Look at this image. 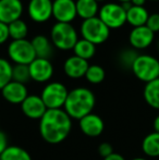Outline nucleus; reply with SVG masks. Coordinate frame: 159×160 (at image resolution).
Returning a JSON list of instances; mask_svg holds the SVG:
<instances>
[{"mask_svg":"<svg viewBox=\"0 0 159 160\" xmlns=\"http://www.w3.org/2000/svg\"><path fill=\"white\" fill-rule=\"evenodd\" d=\"M121 4V7H122L123 9H124L125 11H127L129 9H131V7H132V3H131V1H127V2H122V3H120Z\"/></svg>","mask_w":159,"mask_h":160,"instance_id":"obj_37","label":"nucleus"},{"mask_svg":"<svg viewBox=\"0 0 159 160\" xmlns=\"http://www.w3.org/2000/svg\"><path fill=\"white\" fill-rule=\"evenodd\" d=\"M146 103L153 109L159 110V78L146 83L143 92Z\"/></svg>","mask_w":159,"mask_h":160,"instance_id":"obj_21","label":"nucleus"},{"mask_svg":"<svg viewBox=\"0 0 159 160\" xmlns=\"http://www.w3.org/2000/svg\"><path fill=\"white\" fill-rule=\"evenodd\" d=\"M80 128L84 135L88 137H98L105 130L104 120L96 113H89L79 120Z\"/></svg>","mask_w":159,"mask_h":160,"instance_id":"obj_16","label":"nucleus"},{"mask_svg":"<svg viewBox=\"0 0 159 160\" xmlns=\"http://www.w3.org/2000/svg\"><path fill=\"white\" fill-rule=\"evenodd\" d=\"M77 13L83 20H88L97 17L99 6L95 0H77Z\"/></svg>","mask_w":159,"mask_h":160,"instance_id":"obj_20","label":"nucleus"},{"mask_svg":"<svg viewBox=\"0 0 159 160\" xmlns=\"http://www.w3.org/2000/svg\"><path fill=\"white\" fill-rule=\"evenodd\" d=\"M95 1H97V2H100V1H105V0H95Z\"/></svg>","mask_w":159,"mask_h":160,"instance_id":"obj_40","label":"nucleus"},{"mask_svg":"<svg viewBox=\"0 0 159 160\" xmlns=\"http://www.w3.org/2000/svg\"><path fill=\"white\" fill-rule=\"evenodd\" d=\"M1 95L6 101L12 105H21L24 99L28 96L27 87L25 84L11 81L1 89Z\"/></svg>","mask_w":159,"mask_h":160,"instance_id":"obj_15","label":"nucleus"},{"mask_svg":"<svg viewBox=\"0 0 159 160\" xmlns=\"http://www.w3.org/2000/svg\"><path fill=\"white\" fill-rule=\"evenodd\" d=\"M9 28V35L12 38V40H20L26 39V36L28 34L27 24L23 20H17L8 25Z\"/></svg>","mask_w":159,"mask_h":160,"instance_id":"obj_25","label":"nucleus"},{"mask_svg":"<svg viewBox=\"0 0 159 160\" xmlns=\"http://www.w3.org/2000/svg\"><path fill=\"white\" fill-rule=\"evenodd\" d=\"M50 40L53 46L60 50H71L79 40V35L71 23L57 22L51 28Z\"/></svg>","mask_w":159,"mask_h":160,"instance_id":"obj_3","label":"nucleus"},{"mask_svg":"<svg viewBox=\"0 0 159 160\" xmlns=\"http://www.w3.org/2000/svg\"><path fill=\"white\" fill-rule=\"evenodd\" d=\"M31 42H32L33 48L36 53V58L49 60V58L52 56V42L48 37L44 35H36L31 40Z\"/></svg>","mask_w":159,"mask_h":160,"instance_id":"obj_18","label":"nucleus"},{"mask_svg":"<svg viewBox=\"0 0 159 160\" xmlns=\"http://www.w3.org/2000/svg\"><path fill=\"white\" fill-rule=\"evenodd\" d=\"M77 4L74 0H53L52 17L60 23H71L77 18Z\"/></svg>","mask_w":159,"mask_h":160,"instance_id":"obj_9","label":"nucleus"},{"mask_svg":"<svg viewBox=\"0 0 159 160\" xmlns=\"http://www.w3.org/2000/svg\"><path fill=\"white\" fill-rule=\"evenodd\" d=\"M153 127H154V132L159 133V114L154 119V123H153Z\"/></svg>","mask_w":159,"mask_h":160,"instance_id":"obj_35","label":"nucleus"},{"mask_svg":"<svg viewBox=\"0 0 159 160\" xmlns=\"http://www.w3.org/2000/svg\"><path fill=\"white\" fill-rule=\"evenodd\" d=\"M69 91L66 85L60 82H51L45 85L40 98L47 109H62L66 103Z\"/></svg>","mask_w":159,"mask_h":160,"instance_id":"obj_6","label":"nucleus"},{"mask_svg":"<svg viewBox=\"0 0 159 160\" xmlns=\"http://www.w3.org/2000/svg\"><path fill=\"white\" fill-rule=\"evenodd\" d=\"M30 18L36 23L47 22L52 17V1L51 0H31L27 7Z\"/></svg>","mask_w":159,"mask_h":160,"instance_id":"obj_10","label":"nucleus"},{"mask_svg":"<svg viewBox=\"0 0 159 160\" xmlns=\"http://www.w3.org/2000/svg\"><path fill=\"white\" fill-rule=\"evenodd\" d=\"M13 65L4 58H0V91L12 81Z\"/></svg>","mask_w":159,"mask_h":160,"instance_id":"obj_27","label":"nucleus"},{"mask_svg":"<svg viewBox=\"0 0 159 160\" xmlns=\"http://www.w3.org/2000/svg\"><path fill=\"white\" fill-rule=\"evenodd\" d=\"M105 78H106V72L104 68L98 64L89 65L85 74V78L91 84H100L102 82H104Z\"/></svg>","mask_w":159,"mask_h":160,"instance_id":"obj_26","label":"nucleus"},{"mask_svg":"<svg viewBox=\"0 0 159 160\" xmlns=\"http://www.w3.org/2000/svg\"><path fill=\"white\" fill-rule=\"evenodd\" d=\"M118 1H120L122 3V2H127V1H131V0H118Z\"/></svg>","mask_w":159,"mask_h":160,"instance_id":"obj_39","label":"nucleus"},{"mask_svg":"<svg viewBox=\"0 0 159 160\" xmlns=\"http://www.w3.org/2000/svg\"><path fill=\"white\" fill-rule=\"evenodd\" d=\"M23 3L21 0H0V22L9 25L21 19Z\"/></svg>","mask_w":159,"mask_h":160,"instance_id":"obj_12","label":"nucleus"},{"mask_svg":"<svg viewBox=\"0 0 159 160\" xmlns=\"http://www.w3.org/2000/svg\"><path fill=\"white\" fill-rule=\"evenodd\" d=\"M142 150L147 157H159V133H149L144 137L142 142Z\"/></svg>","mask_w":159,"mask_h":160,"instance_id":"obj_22","label":"nucleus"},{"mask_svg":"<svg viewBox=\"0 0 159 160\" xmlns=\"http://www.w3.org/2000/svg\"><path fill=\"white\" fill-rule=\"evenodd\" d=\"M81 35L83 39L91 42L92 44L102 45L109 38L110 30L102 23L98 17L84 20L81 24Z\"/></svg>","mask_w":159,"mask_h":160,"instance_id":"obj_5","label":"nucleus"},{"mask_svg":"<svg viewBox=\"0 0 159 160\" xmlns=\"http://www.w3.org/2000/svg\"><path fill=\"white\" fill-rule=\"evenodd\" d=\"M73 51H74V56L88 61L89 59H92L95 56L96 46L94 44H92L91 42H88V40L82 38V39L77 40L74 48H73Z\"/></svg>","mask_w":159,"mask_h":160,"instance_id":"obj_23","label":"nucleus"},{"mask_svg":"<svg viewBox=\"0 0 159 160\" xmlns=\"http://www.w3.org/2000/svg\"><path fill=\"white\" fill-rule=\"evenodd\" d=\"M155 33H153L146 25L140 26V28H133L130 32L129 42L131 47L135 50L146 49L154 42Z\"/></svg>","mask_w":159,"mask_h":160,"instance_id":"obj_14","label":"nucleus"},{"mask_svg":"<svg viewBox=\"0 0 159 160\" xmlns=\"http://www.w3.org/2000/svg\"><path fill=\"white\" fill-rule=\"evenodd\" d=\"M146 2V0H131V3L132 6H135V7H143Z\"/></svg>","mask_w":159,"mask_h":160,"instance_id":"obj_36","label":"nucleus"},{"mask_svg":"<svg viewBox=\"0 0 159 160\" xmlns=\"http://www.w3.org/2000/svg\"><path fill=\"white\" fill-rule=\"evenodd\" d=\"M104 160H125V158L121 154L113 152V154H111L110 156H108L107 158H104Z\"/></svg>","mask_w":159,"mask_h":160,"instance_id":"obj_34","label":"nucleus"},{"mask_svg":"<svg viewBox=\"0 0 159 160\" xmlns=\"http://www.w3.org/2000/svg\"><path fill=\"white\" fill-rule=\"evenodd\" d=\"M0 160H32V157L24 148L12 145L0 155Z\"/></svg>","mask_w":159,"mask_h":160,"instance_id":"obj_24","label":"nucleus"},{"mask_svg":"<svg viewBox=\"0 0 159 160\" xmlns=\"http://www.w3.org/2000/svg\"><path fill=\"white\" fill-rule=\"evenodd\" d=\"M72 130V119L63 109H47L39 120V134L46 143L60 144Z\"/></svg>","mask_w":159,"mask_h":160,"instance_id":"obj_1","label":"nucleus"},{"mask_svg":"<svg viewBox=\"0 0 159 160\" xmlns=\"http://www.w3.org/2000/svg\"><path fill=\"white\" fill-rule=\"evenodd\" d=\"M98 152H99V155L102 158H107V157L110 156L111 154H113V148L110 143L105 142V143H102L99 145V147H98Z\"/></svg>","mask_w":159,"mask_h":160,"instance_id":"obj_31","label":"nucleus"},{"mask_svg":"<svg viewBox=\"0 0 159 160\" xmlns=\"http://www.w3.org/2000/svg\"><path fill=\"white\" fill-rule=\"evenodd\" d=\"M132 160H148V159H146V158H142V157H137V158H134V159H132Z\"/></svg>","mask_w":159,"mask_h":160,"instance_id":"obj_38","label":"nucleus"},{"mask_svg":"<svg viewBox=\"0 0 159 160\" xmlns=\"http://www.w3.org/2000/svg\"><path fill=\"white\" fill-rule=\"evenodd\" d=\"M31 80L37 83H46L53 75V65L48 59L36 58L31 64H28Z\"/></svg>","mask_w":159,"mask_h":160,"instance_id":"obj_11","label":"nucleus"},{"mask_svg":"<svg viewBox=\"0 0 159 160\" xmlns=\"http://www.w3.org/2000/svg\"><path fill=\"white\" fill-rule=\"evenodd\" d=\"M8 56L15 64H31L36 59V53L31 40H12L8 46Z\"/></svg>","mask_w":159,"mask_h":160,"instance_id":"obj_8","label":"nucleus"},{"mask_svg":"<svg viewBox=\"0 0 159 160\" xmlns=\"http://www.w3.org/2000/svg\"><path fill=\"white\" fill-rule=\"evenodd\" d=\"M149 13L144 7L132 6L131 9L127 11V22L133 28L146 25Z\"/></svg>","mask_w":159,"mask_h":160,"instance_id":"obj_19","label":"nucleus"},{"mask_svg":"<svg viewBox=\"0 0 159 160\" xmlns=\"http://www.w3.org/2000/svg\"><path fill=\"white\" fill-rule=\"evenodd\" d=\"M96 103L94 93L86 87H77L69 92L63 110L71 119L81 120L92 113Z\"/></svg>","mask_w":159,"mask_h":160,"instance_id":"obj_2","label":"nucleus"},{"mask_svg":"<svg viewBox=\"0 0 159 160\" xmlns=\"http://www.w3.org/2000/svg\"><path fill=\"white\" fill-rule=\"evenodd\" d=\"M98 18L109 30H117L127 23V11L119 3L108 2L99 9Z\"/></svg>","mask_w":159,"mask_h":160,"instance_id":"obj_7","label":"nucleus"},{"mask_svg":"<svg viewBox=\"0 0 159 160\" xmlns=\"http://www.w3.org/2000/svg\"><path fill=\"white\" fill-rule=\"evenodd\" d=\"M131 70L136 78L149 83L159 78V60L151 55H138Z\"/></svg>","mask_w":159,"mask_h":160,"instance_id":"obj_4","label":"nucleus"},{"mask_svg":"<svg viewBox=\"0 0 159 160\" xmlns=\"http://www.w3.org/2000/svg\"><path fill=\"white\" fill-rule=\"evenodd\" d=\"M149 1H159V0H149Z\"/></svg>","mask_w":159,"mask_h":160,"instance_id":"obj_41","label":"nucleus"},{"mask_svg":"<svg viewBox=\"0 0 159 160\" xmlns=\"http://www.w3.org/2000/svg\"><path fill=\"white\" fill-rule=\"evenodd\" d=\"M21 110L26 118L32 120H40L47 111V108L40 96L28 95L21 103Z\"/></svg>","mask_w":159,"mask_h":160,"instance_id":"obj_13","label":"nucleus"},{"mask_svg":"<svg viewBox=\"0 0 159 160\" xmlns=\"http://www.w3.org/2000/svg\"><path fill=\"white\" fill-rule=\"evenodd\" d=\"M9 37H10V35H9L8 25L0 22V45L4 44L9 39Z\"/></svg>","mask_w":159,"mask_h":160,"instance_id":"obj_32","label":"nucleus"},{"mask_svg":"<svg viewBox=\"0 0 159 160\" xmlns=\"http://www.w3.org/2000/svg\"><path fill=\"white\" fill-rule=\"evenodd\" d=\"M8 137L2 131H0V155L8 148Z\"/></svg>","mask_w":159,"mask_h":160,"instance_id":"obj_33","label":"nucleus"},{"mask_svg":"<svg viewBox=\"0 0 159 160\" xmlns=\"http://www.w3.org/2000/svg\"><path fill=\"white\" fill-rule=\"evenodd\" d=\"M138 57V53L133 48H125L123 49L119 55V63L125 69H132L134 61Z\"/></svg>","mask_w":159,"mask_h":160,"instance_id":"obj_29","label":"nucleus"},{"mask_svg":"<svg viewBox=\"0 0 159 160\" xmlns=\"http://www.w3.org/2000/svg\"><path fill=\"white\" fill-rule=\"evenodd\" d=\"M88 67L89 64L87 60H84L77 56H71L64 61L63 71L68 78L77 80L81 78H85Z\"/></svg>","mask_w":159,"mask_h":160,"instance_id":"obj_17","label":"nucleus"},{"mask_svg":"<svg viewBox=\"0 0 159 160\" xmlns=\"http://www.w3.org/2000/svg\"><path fill=\"white\" fill-rule=\"evenodd\" d=\"M157 48H158V50H159V42H158V45H157Z\"/></svg>","mask_w":159,"mask_h":160,"instance_id":"obj_42","label":"nucleus"},{"mask_svg":"<svg viewBox=\"0 0 159 160\" xmlns=\"http://www.w3.org/2000/svg\"><path fill=\"white\" fill-rule=\"evenodd\" d=\"M30 80H31V75H30V70H28V65L25 64L13 65L12 81L22 83V84H26Z\"/></svg>","mask_w":159,"mask_h":160,"instance_id":"obj_28","label":"nucleus"},{"mask_svg":"<svg viewBox=\"0 0 159 160\" xmlns=\"http://www.w3.org/2000/svg\"><path fill=\"white\" fill-rule=\"evenodd\" d=\"M146 26L153 33L159 32V13L149 14L148 20H147V22H146Z\"/></svg>","mask_w":159,"mask_h":160,"instance_id":"obj_30","label":"nucleus"}]
</instances>
